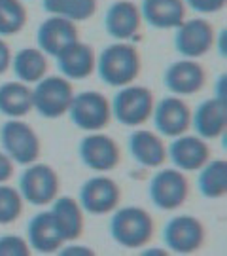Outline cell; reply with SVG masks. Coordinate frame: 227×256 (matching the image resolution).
<instances>
[{
  "label": "cell",
  "mask_w": 227,
  "mask_h": 256,
  "mask_svg": "<svg viewBox=\"0 0 227 256\" xmlns=\"http://www.w3.org/2000/svg\"><path fill=\"white\" fill-rule=\"evenodd\" d=\"M95 70L106 86L123 88L138 80L142 72V57L135 44L116 40L100 52Z\"/></svg>",
  "instance_id": "1"
},
{
  "label": "cell",
  "mask_w": 227,
  "mask_h": 256,
  "mask_svg": "<svg viewBox=\"0 0 227 256\" xmlns=\"http://www.w3.org/2000/svg\"><path fill=\"white\" fill-rule=\"evenodd\" d=\"M110 236L119 247L142 248L155 236L154 216L142 207H118L110 220Z\"/></svg>",
  "instance_id": "2"
},
{
  "label": "cell",
  "mask_w": 227,
  "mask_h": 256,
  "mask_svg": "<svg viewBox=\"0 0 227 256\" xmlns=\"http://www.w3.org/2000/svg\"><path fill=\"white\" fill-rule=\"evenodd\" d=\"M112 106V118H116L121 126L127 128H140L148 120H152L155 106L154 92L146 86L127 84L119 88L110 102Z\"/></svg>",
  "instance_id": "3"
},
{
  "label": "cell",
  "mask_w": 227,
  "mask_h": 256,
  "mask_svg": "<svg viewBox=\"0 0 227 256\" xmlns=\"http://www.w3.org/2000/svg\"><path fill=\"white\" fill-rule=\"evenodd\" d=\"M0 144L13 164L30 165L40 160L42 142L30 124L21 118L8 120L0 129Z\"/></svg>",
  "instance_id": "4"
},
{
  "label": "cell",
  "mask_w": 227,
  "mask_h": 256,
  "mask_svg": "<svg viewBox=\"0 0 227 256\" xmlns=\"http://www.w3.org/2000/svg\"><path fill=\"white\" fill-rule=\"evenodd\" d=\"M17 190L21 198L34 207L51 205L61 190V176L51 165L34 162L21 173Z\"/></svg>",
  "instance_id": "5"
},
{
  "label": "cell",
  "mask_w": 227,
  "mask_h": 256,
  "mask_svg": "<svg viewBox=\"0 0 227 256\" xmlns=\"http://www.w3.org/2000/svg\"><path fill=\"white\" fill-rule=\"evenodd\" d=\"M74 97V86L64 76H44L34 84L32 108L45 120H57L68 112Z\"/></svg>",
  "instance_id": "6"
},
{
  "label": "cell",
  "mask_w": 227,
  "mask_h": 256,
  "mask_svg": "<svg viewBox=\"0 0 227 256\" xmlns=\"http://www.w3.org/2000/svg\"><path fill=\"white\" fill-rule=\"evenodd\" d=\"M66 114L70 116V122L76 128L87 133L102 131L112 122V106L106 95H102L100 92H93V90L74 93Z\"/></svg>",
  "instance_id": "7"
},
{
  "label": "cell",
  "mask_w": 227,
  "mask_h": 256,
  "mask_svg": "<svg viewBox=\"0 0 227 256\" xmlns=\"http://www.w3.org/2000/svg\"><path fill=\"white\" fill-rule=\"evenodd\" d=\"M148 196L152 205L159 210H176L190 198V180L184 171L176 167H167L152 176Z\"/></svg>",
  "instance_id": "8"
},
{
  "label": "cell",
  "mask_w": 227,
  "mask_h": 256,
  "mask_svg": "<svg viewBox=\"0 0 227 256\" xmlns=\"http://www.w3.org/2000/svg\"><path fill=\"white\" fill-rule=\"evenodd\" d=\"M163 241L174 254H195L207 241V228L193 214H178L165 224Z\"/></svg>",
  "instance_id": "9"
},
{
  "label": "cell",
  "mask_w": 227,
  "mask_h": 256,
  "mask_svg": "<svg viewBox=\"0 0 227 256\" xmlns=\"http://www.w3.org/2000/svg\"><path fill=\"white\" fill-rule=\"evenodd\" d=\"M174 48L186 59H199L216 48V28L205 18L184 19L176 27Z\"/></svg>",
  "instance_id": "10"
},
{
  "label": "cell",
  "mask_w": 227,
  "mask_h": 256,
  "mask_svg": "<svg viewBox=\"0 0 227 256\" xmlns=\"http://www.w3.org/2000/svg\"><path fill=\"white\" fill-rule=\"evenodd\" d=\"M78 156L82 164L95 173H110L121 164V148L118 140L100 131H93L80 140Z\"/></svg>",
  "instance_id": "11"
},
{
  "label": "cell",
  "mask_w": 227,
  "mask_h": 256,
  "mask_svg": "<svg viewBox=\"0 0 227 256\" xmlns=\"http://www.w3.org/2000/svg\"><path fill=\"white\" fill-rule=\"evenodd\" d=\"M121 203V188L119 184L106 174L91 176L80 188V205L85 212L102 216L119 207Z\"/></svg>",
  "instance_id": "12"
},
{
  "label": "cell",
  "mask_w": 227,
  "mask_h": 256,
  "mask_svg": "<svg viewBox=\"0 0 227 256\" xmlns=\"http://www.w3.org/2000/svg\"><path fill=\"white\" fill-rule=\"evenodd\" d=\"M191 112L190 104L178 95H169L155 102L154 106V126L161 137H180L188 133L191 128Z\"/></svg>",
  "instance_id": "13"
},
{
  "label": "cell",
  "mask_w": 227,
  "mask_h": 256,
  "mask_svg": "<svg viewBox=\"0 0 227 256\" xmlns=\"http://www.w3.org/2000/svg\"><path fill=\"white\" fill-rule=\"evenodd\" d=\"M142 14L140 6L133 0H116L110 4L104 16V30L114 40L119 42H131L140 36L142 30Z\"/></svg>",
  "instance_id": "14"
},
{
  "label": "cell",
  "mask_w": 227,
  "mask_h": 256,
  "mask_svg": "<svg viewBox=\"0 0 227 256\" xmlns=\"http://www.w3.org/2000/svg\"><path fill=\"white\" fill-rule=\"evenodd\" d=\"M207 84V70L197 59H186L174 61L165 68L163 86L178 97H188L199 93Z\"/></svg>",
  "instance_id": "15"
},
{
  "label": "cell",
  "mask_w": 227,
  "mask_h": 256,
  "mask_svg": "<svg viewBox=\"0 0 227 256\" xmlns=\"http://www.w3.org/2000/svg\"><path fill=\"white\" fill-rule=\"evenodd\" d=\"M167 158L173 162L176 169L184 173L199 171L210 160V146L199 135H180L174 137L167 148Z\"/></svg>",
  "instance_id": "16"
},
{
  "label": "cell",
  "mask_w": 227,
  "mask_h": 256,
  "mask_svg": "<svg viewBox=\"0 0 227 256\" xmlns=\"http://www.w3.org/2000/svg\"><path fill=\"white\" fill-rule=\"evenodd\" d=\"M36 40L38 48L45 55L57 57L68 44L80 40V30L76 27V23L70 21V19L59 18V16H49V18L40 23L36 32Z\"/></svg>",
  "instance_id": "17"
},
{
  "label": "cell",
  "mask_w": 227,
  "mask_h": 256,
  "mask_svg": "<svg viewBox=\"0 0 227 256\" xmlns=\"http://www.w3.org/2000/svg\"><path fill=\"white\" fill-rule=\"evenodd\" d=\"M191 128L205 140L222 137L227 128L226 99L218 95L212 99H205L195 112H191Z\"/></svg>",
  "instance_id": "18"
},
{
  "label": "cell",
  "mask_w": 227,
  "mask_h": 256,
  "mask_svg": "<svg viewBox=\"0 0 227 256\" xmlns=\"http://www.w3.org/2000/svg\"><path fill=\"white\" fill-rule=\"evenodd\" d=\"M55 59H57V68L61 76L68 80H85L97 68L95 50L82 40L68 44Z\"/></svg>",
  "instance_id": "19"
},
{
  "label": "cell",
  "mask_w": 227,
  "mask_h": 256,
  "mask_svg": "<svg viewBox=\"0 0 227 256\" xmlns=\"http://www.w3.org/2000/svg\"><path fill=\"white\" fill-rule=\"evenodd\" d=\"M129 152L136 164L148 169H157L169 160L163 137L150 129H135L129 137Z\"/></svg>",
  "instance_id": "20"
},
{
  "label": "cell",
  "mask_w": 227,
  "mask_h": 256,
  "mask_svg": "<svg viewBox=\"0 0 227 256\" xmlns=\"http://www.w3.org/2000/svg\"><path fill=\"white\" fill-rule=\"evenodd\" d=\"M27 243L38 254H53L57 250H61L64 239L49 210H42L28 220Z\"/></svg>",
  "instance_id": "21"
},
{
  "label": "cell",
  "mask_w": 227,
  "mask_h": 256,
  "mask_svg": "<svg viewBox=\"0 0 227 256\" xmlns=\"http://www.w3.org/2000/svg\"><path fill=\"white\" fill-rule=\"evenodd\" d=\"M51 216H53L57 228L66 241H76L82 238L85 228V210L82 209L80 202H76L70 196H57L51 202Z\"/></svg>",
  "instance_id": "22"
},
{
  "label": "cell",
  "mask_w": 227,
  "mask_h": 256,
  "mask_svg": "<svg viewBox=\"0 0 227 256\" xmlns=\"http://www.w3.org/2000/svg\"><path fill=\"white\" fill-rule=\"evenodd\" d=\"M142 21L159 30L176 28L188 16L184 0H142L140 4Z\"/></svg>",
  "instance_id": "23"
},
{
  "label": "cell",
  "mask_w": 227,
  "mask_h": 256,
  "mask_svg": "<svg viewBox=\"0 0 227 256\" xmlns=\"http://www.w3.org/2000/svg\"><path fill=\"white\" fill-rule=\"evenodd\" d=\"M9 68L13 70L19 82L36 84L44 76H47L49 63H47V55L40 48H23L15 55H11Z\"/></svg>",
  "instance_id": "24"
},
{
  "label": "cell",
  "mask_w": 227,
  "mask_h": 256,
  "mask_svg": "<svg viewBox=\"0 0 227 256\" xmlns=\"http://www.w3.org/2000/svg\"><path fill=\"white\" fill-rule=\"evenodd\" d=\"M32 110V90L23 82L0 84V114L8 118H25Z\"/></svg>",
  "instance_id": "25"
},
{
  "label": "cell",
  "mask_w": 227,
  "mask_h": 256,
  "mask_svg": "<svg viewBox=\"0 0 227 256\" xmlns=\"http://www.w3.org/2000/svg\"><path fill=\"white\" fill-rule=\"evenodd\" d=\"M197 188L207 200H222L227 196V164L226 160H209L199 169Z\"/></svg>",
  "instance_id": "26"
},
{
  "label": "cell",
  "mask_w": 227,
  "mask_h": 256,
  "mask_svg": "<svg viewBox=\"0 0 227 256\" xmlns=\"http://www.w3.org/2000/svg\"><path fill=\"white\" fill-rule=\"evenodd\" d=\"M42 4L49 16L70 19L74 23L91 19L99 8V0H44Z\"/></svg>",
  "instance_id": "27"
},
{
  "label": "cell",
  "mask_w": 227,
  "mask_h": 256,
  "mask_svg": "<svg viewBox=\"0 0 227 256\" xmlns=\"http://www.w3.org/2000/svg\"><path fill=\"white\" fill-rule=\"evenodd\" d=\"M28 12L23 0H0V36H13L27 27Z\"/></svg>",
  "instance_id": "28"
},
{
  "label": "cell",
  "mask_w": 227,
  "mask_h": 256,
  "mask_svg": "<svg viewBox=\"0 0 227 256\" xmlns=\"http://www.w3.org/2000/svg\"><path fill=\"white\" fill-rule=\"evenodd\" d=\"M23 207L25 200L21 198L19 190L6 182L0 184V226H8L21 218Z\"/></svg>",
  "instance_id": "29"
},
{
  "label": "cell",
  "mask_w": 227,
  "mask_h": 256,
  "mask_svg": "<svg viewBox=\"0 0 227 256\" xmlns=\"http://www.w3.org/2000/svg\"><path fill=\"white\" fill-rule=\"evenodd\" d=\"M32 248L28 247L27 239L19 236H0V256H30Z\"/></svg>",
  "instance_id": "30"
},
{
  "label": "cell",
  "mask_w": 227,
  "mask_h": 256,
  "mask_svg": "<svg viewBox=\"0 0 227 256\" xmlns=\"http://www.w3.org/2000/svg\"><path fill=\"white\" fill-rule=\"evenodd\" d=\"M184 2L188 8H191L197 14H203V16L220 14L227 4V0H184Z\"/></svg>",
  "instance_id": "31"
},
{
  "label": "cell",
  "mask_w": 227,
  "mask_h": 256,
  "mask_svg": "<svg viewBox=\"0 0 227 256\" xmlns=\"http://www.w3.org/2000/svg\"><path fill=\"white\" fill-rule=\"evenodd\" d=\"M13 171H15V165L9 160V156L2 150L0 152V184L8 182L9 178L13 176Z\"/></svg>",
  "instance_id": "32"
},
{
  "label": "cell",
  "mask_w": 227,
  "mask_h": 256,
  "mask_svg": "<svg viewBox=\"0 0 227 256\" xmlns=\"http://www.w3.org/2000/svg\"><path fill=\"white\" fill-rule=\"evenodd\" d=\"M11 50H9L8 42L0 36V76L9 70V64H11Z\"/></svg>",
  "instance_id": "33"
},
{
  "label": "cell",
  "mask_w": 227,
  "mask_h": 256,
  "mask_svg": "<svg viewBox=\"0 0 227 256\" xmlns=\"http://www.w3.org/2000/svg\"><path fill=\"white\" fill-rule=\"evenodd\" d=\"M61 254H87V256H93V248H87V247H66L63 248L61 247Z\"/></svg>",
  "instance_id": "34"
}]
</instances>
